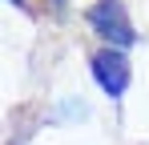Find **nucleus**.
I'll return each instance as SVG.
<instances>
[{
  "label": "nucleus",
  "mask_w": 149,
  "mask_h": 145,
  "mask_svg": "<svg viewBox=\"0 0 149 145\" xmlns=\"http://www.w3.org/2000/svg\"><path fill=\"white\" fill-rule=\"evenodd\" d=\"M93 77H97V85L109 97H121L125 85H129V61H125V52L121 48H101L93 56Z\"/></svg>",
  "instance_id": "f03ea898"
},
{
  "label": "nucleus",
  "mask_w": 149,
  "mask_h": 145,
  "mask_svg": "<svg viewBox=\"0 0 149 145\" xmlns=\"http://www.w3.org/2000/svg\"><path fill=\"white\" fill-rule=\"evenodd\" d=\"M89 24H93V32H97L109 48H129L133 40H137V32H133V24H129V16H125L121 0H101V4H93Z\"/></svg>",
  "instance_id": "f257e3e1"
}]
</instances>
